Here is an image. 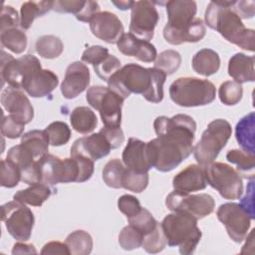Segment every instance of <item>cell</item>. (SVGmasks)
I'll list each match as a JSON object with an SVG mask.
<instances>
[{"label": "cell", "mask_w": 255, "mask_h": 255, "mask_svg": "<svg viewBox=\"0 0 255 255\" xmlns=\"http://www.w3.org/2000/svg\"><path fill=\"white\" fill-rule=\"evenodd\" d=\"M157 134L146 142V155L151 167L167 172L178 166L193 151L195 121L187 115L157 117L153 123Z\"/></svg>", "instance_id": "6da1fadb"}, {"label": "cell", "mask_w": 255, "mask_h": 255, "mask_svg": "<svg viewBox=\"0 0 255 255\" xmlns=\"http://www.w3.org/2000/svg\"><path fill=\"white\" fill-rule=\"evenodd\" d=\"M165 79L166 75L161 70L129 63L118 70L107 83L124 100L133 93L142 95L147 102L157 104L163 99Z\"/></svg>", "instance_id": "7a4b0ae2"}, {"label": "cell", "mask_w": 255, "mask_h": 255, "mask_svg": "<svg viewBox=\"0 0 255 255\" xmlns=\"http://www.w3.org/2000/svg\"><path fill=\"white\" fill-rule=\"evenodd\" d=\"M165 7L168 20L163 28V37L167 43L180 45L203 39L206 30L203 21L195 17L197 5L194 1H167Z\"/></svg>", "instance_id": "3957f363"}, {"label": "cell", "mask_w": 255, "mask_h": 255, "mask_svg": "<svg viewBox=\"0 0 255 255\" xmlns=\"http://www.w3.org/2000/svg\"><path fill=\"white\" fill-rule=\"evenodd\" d=\"M232 3L233 1L225 0L211 1L205 11V23L228 42L254 52L255 32L244 26L240 17L231 9Z\"/></svg>", "instance_id": "277c9868"}, {"label": "cell", "mask_w": 255, "mask_h": 255, "mask_svg": "<svg viewBox=\"0 0 255 255\" xmlns=\"http://www.w3.org/2000/svg\"><path fill=\"white\" fill-rule=\"evenodd\" d=\"M160 224L168 246L178 247L182 255L195 251L202 236L196 218L187 213L173 212L167 214Z\"/></svg>", "instance_id": "5b68a950"}, {"label": "cell", "mask_w": 255, "mask_h": 255, "mask_svg": "<svg viewBox=\"0 0 255 255\" xmlns=\"http://www.w3.org/2000/svg\"><path fill=\"white\" fill-rule=\"evenodd\" d=\"M169 96L180 107H199L212 103L216 97L214 85L194 77L176 79L169 87Z\"/></svg>", "instance_id": "8992f818"}, {"label": "cell", "mask_w": 255, "mask_h": 255, "mask_svg": "<svg viewBox=\"0 0 255 255\" xmlns=\"http://www.w3.org/2000/svg\"><path fill=\"white\" fill-rule=\"evenodd\" d=\"M231 132V125L226 120L217 119L210 122L193 147L194 158L198 164L206 166L212 163L226 145Z\"/></svg>", "instance_id": "52a82bcc"}, {"label": "cell", "mask_w": 255, "mask_h": 255, "mask_svg": "<svg viewBox=\"0 0 255 255\" xmlns=\"http://www.w3.org/2000/svg\"><path fill=\"white\" fill-rule=\"evenodd\" d=\"M87 102L96 109L105 127L119 128L122 123V107L124 99L109 87L93 86L88 89Z\"/></svg>", "instance_id": "ba28073f"}, {"label": "cell", "mask_w": 255, "mask_h": 255, "mask_svg": "<svg viewBox=\"0 0 255 255\" xmlns=\"http://www.w3.org/2000/svg\"><path fill=\"white\" fill-rule=\"evenodd\" d=\"M204 167L207 184L215 188L223 198L235 200L241 197L243 181L237 170L227 163L214 161Z\"/></svg>", "instance_id": "9c48e42d"}, {"label": "cell", "mask_w": 255, "mask_h": 255, "mask_svg": "<svg viewBox=\"0 0 255 255\" xmlns=\"http://www.w3.org/2000/svg\"><path fill=\"white\" fill-rule=\"evenodd\" d=\"M1 219L9 234L18 241H27L34 226V214L25 203L19 200L9 201L1 206Z\"/></svg>", "instance_id": "30bf717a"}, {"label": "cell", "mask_w": 255, "mask_h": 255, "mask_svg": "<svg viewBox=\"0 0 255 255\" xmlns=\"http://www.w3.org/2000/svg\"><path fill=\"white\" fill-rule=\"evenodd\" d=\"M1 79L2 83L21 90L25 81L36 70L41 69L39 59L34 55H24L18 59H14L10 54L1 51Z\"/></svg>", "instance_id": "8fae6325"}, {"label": "cell", "mask_w": 255, "mask_h": 255, "mask_svg": "<svg viewBox=\"0 0 255 255\" xmlns=\"http://www.w3.org/2000/svg\"><path fill=\"white\" fill-rule=\"evenodd\" d=\"M165 205L173 212L187 213L198 220L213 212L215 201L207 193L189 194L174 190L166 196Z\"/></svg>", "instance_id": "7c38bea8"}, {"label": "cell", "mask_w": 255, "mask_h": 255, "mask_svg": "<svg viewBox=\"0 0 255 255\" xmlns=\"http://www.w3.org/2000/svg\"><path fill=\"white\" fill-rule=\"evenodd\" d=\"M216 215L234 242L240 243L247 237L251 218L239 203L227 202L221 204Z\"/></svg>", "instance_id": "4fadbf2b"}, {"label": "cell", "mask_w": 255, "mask_h": 255, "mask_svg": "<svg viewBox=\"0 0 255 255\" xmlns=\"http://www.w3.org/2000/svg\"><path fill=\"white\" fill-rule=\"evenodd\" d=\"M159 14L154 3L147 0L133 1L130 14L129 33L138 39L148 41L152 39Z\"/></svg>", "instance_id": "5bb4252c"}, {"label": "cell", "mask_w": 255, "mask_h": 255, "mask_svg": "<svg viewBox=\"0 0 255 255\" xmlns=\"http://www.w3.org/2000/svg\"><path fill=\"white\" fill-rule=\"evenodd\" d=\"M89 23L93 35L109 44H117L124 34L121 20L116 14L109 11L97 13Z\"/></svg>", "instance_id": "9a60e30c"}, {"label": "cell", "mask_w": 255, "mask_h": 255, "mask_svg": "<svg viewBox=\"0 0 255 255\" xmlns=\"http://www.w3.org/2000/svg\"><path fill=\"white\" fill-rule=\"evenodd\" d=\"M1 104L3 108L24 125L29 124L34 118V109L26 97L19 89L8 86L1 93Z\"/></svg>", "instance_id": "2e32d148"}, {"label": "cell", "mask_w": 255, "mask_h": 255, "mask_svg": "<svg viewBox=\"0 0 255 255\" xmlns=\"http://www.w3.org/2000/svg\"><path fill=\"white\" fill-rule=\"evenodd\" d=\"M111 149H113L111 142L105 133L100 130L91 135L78 138L71 147V155H83L96 161L107 156Z\"/></svg>", "instance_id": "e0dca14e"}, {"label": "cell", "mask_w": 255, "mask_h": 255, "mask_svg": "<svg viewBox=\"0 0 255 255\" xmlns=\"http://www.w3.org/2000/svg\"><path fill=\"white\" fill-rule=\"evenodd\" d=\"M90 84V71L82 62L71 63L61 84V93L65 99L71 100L82 94Z\"/></svg>", "instance_id": "ac0fdd59"}, {"label": "cell", "mask_w": 255, "mask_h": 255, "mask_svg": "<svg viewBox=\"0 0 255 255\" xmlns=\"http://www.w3.org/2000/svg\"><path fill=\"white\" fill-rule=\"evenodd\" d=\"M7 159L11 160L21 172V181L32 185L40 182L37 160L30 150L23 144L12 146L7 152Z\"/></svg>", "instance_id": "d6986e66"}, {"label": "cell", "mask_w": 255, "mask_h": 255, "mask_svg": "<svg viewBox=\"0 0 255 255\" xmlns=\"http://www.w3.org/2000/svg\"><path fill=\"white\" fill-rule=\"evenodd\" d=\"M118 49L126 56L135 57L137 60L150 63L156 59L155 47L148 41L136 38L130 33H124L117 42Z\"/></svg>", "instance_id": "ffe728a7"}, {"label": "cell", "mask_w": 255, "mask_h": 255, "mask_svg": "<svg viewBox=\"0 0 255 255\" xmlns=\"http://www.w3.org/2000/svg\"><path fill=\"white\" fill-rule=\"evenodd\" d=\"M174 190L194 192L202 190L207 185L205 167L200 164H190L178 172L172 179Z\"/></svg>", "instance_id": "44dd1931"}, {"label": "cell", "mask_w": 255, "mask_h": 255, "mask_svg": "<svg viewBox=\"0 0 255 255\" xmlns=\"http://www.w3.org/2000/svg\"><path fill=\"white\" fill-rule=\"evenodd\" d=\"M58 84V76L54 72L41 68L25 81L22 89L32 98H43L49 96Z\"/></svg>", "instance_id": "7402d4cb"}, {"label": "cell", "mask_w": 255, "mask_h": 255, "mask_svg": "<svg viewBox=\"0 0 255 255\" xmlns=\"http://www.w3.org/2000/svg\"><path fill=\"white\" fill-rule=\"evenodd\" d=\"M123 162L131 170L148 172L151 166L146 155V142L136 137H129L123 151Z\"/></svg>", "instance_id": "603a6c76"}, {"label": "cell", "mask_w": 255, "mask_h": 255, "mask_svg": "<svg viewBox=\"0 0 255 255\" xmlns=\"http://www.w3.org/2000/svg\"><path fill=\"white\" fill-rule=\"evenodd\" d=\"M39 180L49 186L57 183H64L65 164L64 159L53 155L45 154L37 160Z\"/></svg>", "instance_id": "cb8c5ba5"}, {"label": "cell", "mask_w": 255, "mask_h": 255, "mask_svg": "<svg viewBox=\"0 0 255 255\" xmlns=\"http://www.w3.org/2000/svg\"><path fill=\"white\" fill-rule=\"evenodd\" d=\"M254 57L243 53L233 55L228 63V74L239 84L253 82L255 79Z\"/></svg>", "instance_id": "d4e9b609"}, {"label": "cell", "mask_w": 255, "mask_h": 255, "mask_svg": "<svg viewBox=\"0 0 255 255\" xmlns=\"http://www.w3.org/2000/svg\"><path fill=\"white\" fill-rule=\"evenodd\" d=\"M255 114L253 112L244 116L237 123L235 128V137L241 148L249 153L254 154V134H255Z\"/></svg>", "instance_id": "484cf974"}, {"label": "cell", "mask_w": 255, "mask_h": 255, "mask_svg": "<svg viewBox=\"0 0 255 255\" xmlns=\"http://www.w3.org/2000/svg\"><path fill=\"white\" fill-rule=\"evenodd\" d=\"M220 68L219 55L211 49H201L192 58V69L199 75L209 77Z\"/></svg>", "instance_id": "4316f807"}, {"label": "cell", "mask_w": 255, "mask_h": 255, "mask_svg": "<svg viewBox=\"0 0 255 255\" xmlns=\"http://www.w3.org/2000/svg\"><path fill=\"white\" fill-rule=\"evenodd\" d=\"M53 193V189L44 183L38 182L28 188L18 190L13 198L32 206H41Z\"/></svg>", "instance_id": "83f0119b"}, {"label": "cell", "mask_w": 255, "mask_h": 255, "mask_svg": "<svg viewBox=\"0 0 255 255\" xmlns=\"http://www.w3.org/2000/svg\"><path fill=\"white\" fill-rule=\"evenodd\" d=\"M54 1H28L21 5L20 27L27 30L31 27L34 20L41 17L53 9Z\"/></svg>", "instance_id": "f1b7e54d"}, {"label": "cell", "mask_w": 255, "mask_h": 255, "mask_svg": "<svg viewBox=\"0 0 255 255\" xmlns=\"http://www.w3.org/2000/svg\"><path fill=\"white\" fill-rule=\"evenodd\" d=\"M70 122L72 128L83 134L92 132L98 125L96 114L88 107L75 108L71 113Z\"/></svg>", "instance_id": "f546056e"}, {"label": "cell", "mask_w": 255, "mask_h": 255, "mask_svg": "<svg viewBox=\"0 0 255 255\" xmlns=\"http://www.w3.org/2000/svg\"><path fill=\"white\" fill-rule=\"evenodd\" d=\"M21 144L30 150L36 159H39L48 153L50 142L45 129H33L22 135Z\"/></svg>", "instance_id": "4dcf8cb0"}, {"label": "cell", "mask_w": 255, "mask_h": 255, "mask_svg": "<svg viewBox=\"0 0 255 255\" xmlns=\"http://www.w3.org/2000/svg\"><path fill=\"white\" fill-rule=\"evenodd\" d=\"M226 159L235 164L237 172L245 178H254V154L241 149H231L226 153Z\"/></svg>", "instance_id": "1f68e13d"}, {"label": "cell", "mask_w": 255, "mask_h": 255, "mask_svg": "<svg viewBox=\"0 0 255 255\" xmlns=\"http://www.w3.org/2000/svg\"><path fill=\"white\" fill-rule=\"evenodd\" d=\"M65 244L72 255H88L93 249V238L85 230H76L67 236Z\"/></svg>", "instance_id": "d6a6232c"}, {"label": "cell", "mask_w": 255, "mask_h": 255, "mask_svg": "<svg viewBox=\"0 0 255 255\" xmlns=\"http://www.w3.org/2000/svg\"><path fill=\"white\" fill-rule=\"evenodd\" d=\"M35 50L45 59H55L62 54L64 45L59 37L54 35H44L37 39Z\"/></svg>", "instance_id": "836d02e7"}, {"label": "cell", "mask_w": 255, "mask_h": 255, "mask_svg": "<svg viewBox=\"0 0 255 255\" xmlns=\"http://www.w3.org/2000/svg\"><path fill=\"white\" fill-rule=\"evenodd\" d=\"M1 45L15 54H21L27 47V36L18 28H12L1 32Z\"/></svg>", "instance_id": "e575fe53"}, {"label": "cell", "mask_w": 255, "mask_h": 255, "mask_svg": "<svg viewBox=\"0 0 255 255\" xmlns=\"http://www.w3.org/2000/svg\"><path fill=\"white\" fill-rule=\"evenodd\" d=\"M126 167L119 158L109 160L103 169V179L112 188H122V178Z\"/></svg>", "instance_id": "d590c367"}, {"label": "cell", "mask_w": 255, "mask_h": 255, "mask_svg": "<svg viewBox=\"0 0 255 255\" xmlns=\"http://www.w3.org/2000/svg\"><path fill=\"white\" fill-rule=\"evenodd\" d=\"M147 184L148 172H137L126 167L122 178V187L129 191L139 193L146 188Z\"/></svg>", "instance_id": "8d00e7d4"}, {"label": "cell", "mask_w": 255, "mask_h": 255, "mask_svg": "<svg viewBox=\"0 0 255 255\" xmlns=\"http://www.w3.org/2000/svg\"><path fill=\"white\" fill-rule=\"evenodd\" d=\"M181 56L175 50H165L156 56L154 68L161 70L165 75H171L179 68Z\"/></svg>", "instance_id": "74e56055"}, {"label": "cell", "mask_w": 255, "mask_h": 255, "mask_svg": "<svg viewBox=\"0 0 255 255\" xmlns=\"http://www.w3.org/2000/svg\"><path fill=\"white\" fill-rule=\"evenodd\" d=\"M45 131L49 137V142L53 146H60L66 144L71 137V129L69 126L61 121L51 123Z\"/></svg>", "instance_id": "f35d334b"}, {"label": "cell", "mask_w": 255, "mask_h": 255, "mask_svg": "<svg viewBox=\"0 0 255 255\" xmlns=\"http://www.w3.org/2000/svg\"><path fill=\"white\" fill-rule=\"evenodd\" d=\"M243 95L241 84L235 81H226L219 87L218 96L220 101L226 106H234L240 102Z\"/></svg>", "instance_id": "ab89813d"}, {"label": "cell", "mask_w": 255, "mask_h": 255, "mask_svg": "<svg viewBox=\"0 0 255 255\" xmlns=\"http://www.w3.org/2000/svg\"><path fill=\"white\" fill-rule=\"evenodd\" d=\"M128 221L129 225L139 230L143 234V237L144 235L153 231L159 224L152 214L145 208H141L136 215L128 218Z\"/></svg>", "instance_id": "60d3db41"}, {"label": "cell", "mask_w": 255, "mask_h": 255, "mask_svg": "<svg viewBox=\"0 0 255 255\" xmlns=\"http://www.w3.org/2000/svg\"><path fill=\"white\" fill-rule=\"evenodd\" d=\"M166 244H167V241L163 233V230L161 228V224L159 223L153 231L144 235L141 247L147 253L155 254L162 251Z\"/></svg>", "instance_id": "b9f144b4"}, {"label": "cell", "mask_w": 255, "mask_h": 255, "mask_svg": "<svg viewBox=\"0 0 255 255\" xmlns=\"http://www.w3.org/2000/svg\"><path fill=\"white\" fill-rule=\"evenodd\" d=\"M142 241L143 234L129 224L124 227L119 234V243L125 250L136 249L141 246Z\"/></svg>", "instance_id": "7bdbcfd3"}, {"label": "cell", "mask_w": 255, "mask_h": 255, "mask_svg": "<svg viewBox=\"0 0 255 255\" xmlns=\"http://www.w3.org/2000/svg\"><path fill=\"white\" fill-rule=\"evenodd\" d=\"M21 180L20 169L9 159L1 160L0 183L3 187H15Z\"/></svg>", "instance_id": "ee69618b"}, {"label": "cell", "mask_w": 255, "mask_h": 255, "mask_svg": "<svg viewBox=\"0 0 255 255\" xmlns=\"http://www.w3.org/2000/svg\"><path fill=\"white\" fill-rule=\"evenodd\" d=\"M97 76L105 82H108L109 79L121 69V61L114 55H109L105 58L100 64L93 67Z\"/></svg>", "instance_id": "f6af8a7d"}, {"label": "cell", "mask_w": 255, "mask_h": 255, "mask_svg": "<svg viewBox=\"0 0 255 255\" xmlns=\"http://www.w3.org/2000/svg\"><path fill=\"white\" fill-rule=\"evenodd\" d=\"M25 125L12 116L3 117L1 123V133L8 138H17L24 131Z\"/></svg>", "instance_id": "bcb514c9"}, {"label": "cell", "mask_w": 255, "mask_h": 255, "mask_svg": "<svg viewBox=\"0 0 255 255\" xmlns=\"http://www.w3.org/2000/svg\"><path fill=\"white\" fill-rule=\"evenodd\" d=\"M118 207L119 210L127 216V218L136 215L142 208L138 199L130 194L122 195L118 200Z\"/></svg>", "instance_id": "7dc6e473"}, {"label": "cell", "mask_w": 255, "mask_h": 255, "mask_svg": "<svg viewBox=\"0 0 255 255\" xmlns=\"http://www.w3.org/2000/svg\"><path fill=\"white\" fill-rule=\"evenodd\" d=\"M18 25H20V18L17 11L12 6L3 5L0 14V31L18 28Z\"/></svg>", "instance_id": "c3c4849f"}, {"label": "cell", "mask_w": 255, "mask_h": 255, "mask_svg": "<svg viewBox=\"0 0 255 255\" xmlns=\"http://www.w3.org/2000/svg\"><path fill=\"white\" fill-rule=\"evenodd\" d=\"M109 55V50L107 48L100 45H95L87 48L84 51L82 55V61L87 64H91L94 67L100 64Z\"/></svg>", "instance_id": "681fc988"}, {"label": "cell", "mask_w": 255, "mask_h": 255, "mask_svg": "<svg viewBox=\"0 0 255 255\" xmlns=\"http://www.w3.org/2000/svg\"><path fill=\"white\" fill-rule=\"evenodd\" d=\"M86 1H54L53 10L59 13H73L76 18L82 13Z\"/></svg>", "instance_id": "f907efd6"}, {"label": "cell", "mask_w": 255, "mask_h": 255, "mask_svg": "<svg viewBox=\"0 0 255 255\" xmlns=\"http://www.w3.org/2000/svg\"><path fill=\"white\" fill-rule=\"evenodd\" d=\"M231 9L240 17V19H250L255 14V2L233 1Z\"/></svg>", "instance_id": "816d5d0a"}, {"label": "cell", "mask_w": 255, "mask_h": 255, "mask_svg": "<svg viewBox=\"0 0 255 255\" xmlns=\"http://www.w3.org/2000/svg\"><path fill=\"white\" fill-rule=\"evenodd\" d=\"M100 130H102L105 133V135L108 137L109 141L112 144L113 149L118 148L125 141V135H124V132H123L121 127H119V128L104 127Z\"/></svg>", "instance_id": "f5cc1de1"}, {"label": "cell", "mask_w": 255, "mask_h": 255, "mask_svg": "<svg viewBox=\"0 0 255 255\" xmlns=\"http://www.w3.org/2000/svg\"><path fill=\"white\" fill-rule=\"evenodd\" d=\"M246 194L245 196L241 199V203L240 205L243 207V209L248 213V215L250 216L251 219H254L255 218V215H254V196H253V191H254V188H253V179L249 182L248 186H247V189H246Z\"/></svg>", "instance_id": "db71d44e"}, {"label": "cell", "mask_w": 255, "mask_h": 255, "mask_svg": "<svg viewBox=\"0 0 255 255\" xmlns=\"http://www.w3.org/2000/svg\"><path fill=\"white\" fill-rule=\"evenodd\" d=\"M41 254H62V255H69L70 252L68 247L65 243H61L59 241H51L44 245L43 249L41 250Z\"/></svg>", "instance_id": "11a10c76"}, {"label": "cell", "mask_w": 255, "mask_h": 255, "mask_svg": "<svg viewBox=\"0 0 255 255\" xmlns=\"http://www.w3.org/2000/svg\"><path fill=\"white\" fill-rule=\"evenodd\" d=\"M36 254L37 251L35 247L32 244H26V243H16L13 246L12 254Z\"/></svg>", "instance_id": "9f6ffc18"}, {"label": "cell", "mask_w": 255, "mask_h": 255, "mask_svg": "<svg viewBox=\"0 0 255 255\" xmlns=\"http://www.w3.org/2000/svg\"><path fill=\"white\" fill-rule=\"evenodd\" d=\"M113 4L116 5L121 10H128L131 9L133 1H113Z\"/></svg>", "instance_id": "6f0895ef"}]
</instances>
